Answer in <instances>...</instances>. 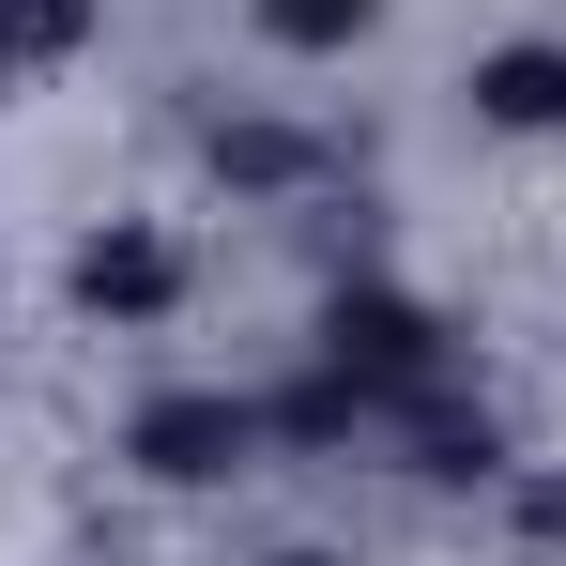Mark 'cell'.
Returning a JSON list of instances; mask_svg holds the SVG:
<instances>
[{
	"instance_id": "6da1fadb",
	"label": "cell",
	"mask_w": 566,
	"mask_h": 566,
	"mask_svg": "<svg viewBox=\"0 0 566 566\" xmlns=\"http://www.w3.org/2000/svg\"><path fill=\"white\" fill-rule=\"evenodd\" d=\"M322 368H353L382 413H413V398H444V322L382 276H337L322 291Z\"/></svg>"
},
{
	"instance_id": "7a4b0ae2",
	"label": "cell",
	"mask_w": 566,
	"mask_h": 566,
	"mask_svg": "<svg viewBox=\"0 0 566 566\" xmlns=\"http://www.w3.org/2000/svg\"><path fill=\"white\" fill-rule=\"evenodd\" d=\"M261 398H230V382H185V398H138V429H123V460L154 474V490H230V474H261Z\"/></svg>"
},
{
	"instance_id": "8992f818",
	"label": "cell",
	"mask_w": 566,
	"mask_h": 566,
	"mask_svg": "<svg viewBox=\"0 0 566 566\" xmlns=\"http://www.w3.org/2000/svg\"><path fill=\"white\" fill-rule=\"evenodd\" d=\"M398 429H413V474H429V490H490V474H521L490 413H444V398H413Z\"/></svg>"
},
{
	"instance_id": "9c48e42d",
	"label": "cell",
	"mask_w": 566,
	"mask_h": 566,
	"mask_svg": "<svg viewBox=\"0 0 566 566\" xmlns=\"http://www.w3.org/2000/svg\"><path fill=\"white\" fill-rule=\"evenodd\" d=\"M521 536H536V552H566V474H521Z\"/></svg>"
},
{
	"instance_id": "52a82bcc",
	"label": "cell",
	"mask_w": 566,
	"mask_h": 566,
	"mask_svg": "<svg viewBox=\"0 0 566 566\" xmlns=\"http://www.w3.org/2000/svg\"><path fill=\"white\" fill-rule=\"evenodd\" d=\"M368 31H382V0H261V46H291V62H337Z\"/></svg>"
},
{
	"instance_id": "ba28073f",
	"label": "cell",
	"mask_w": 566,
	"mask_h": 566,
	"mask_svg": "<svg viewBox=\"0 0 566 566\" xmlns=\"http://www.w3.org/2000/svg\"><path fill=\"white\" fill-rule=\"evenodd\" d=\"M93 46V0H0V62H62Z\"/></svg>"
},
{
	"instance_id": "277c9868",
	"label": "cell",
	"mask_w": 566,
	"mask_h": 566,
	"mask_svg": "<svg viewBox=\"0 0 566 566\" xmlns=\"http://www.w3.org/2000/svg\"><path fill=\"white\" fill-rule=\"evenodd\" d=\"M474 123H490V138H566V46L552 31H521V46H474Z\"/></svg>"
},
{
	"instance_id": "3957f363",
	"label": "cell",
	"mask_w": 566,
	"mask_h": 566,
	"mask_svg": "<svg viewBox=\"0 0 566 566\" xmlns=\"http://www.w3.org/2000/svg\"><path fill=\"white\" fill-rule=\"evenodd\" d=\"M62 291H77V322L138 337V322H169V306H185V245H169V230H138V214H107V230H77Z\"/></svg>"
},
{
	"instance_id": "5b68a950",
	"label": "cell",
	"mask_w": 566,
	"mask_h": 566,
	"mask_svg": "<svg viewBox=\"0 0 566 566\" xmlns=\"http://www.w3.org/2000/svg\"><path fill=\"white\" fill-rule=\"evenodd\" d=\"M214 185L230 199H291V185H322V138L306 123H214Z\"/></svg>"
},
{
	"instance_id": "30bf717a",
	"label": "cell",
	"mask_w": 566,
	"mask_h": 566,
	"mask_svg": "<svg viewBox=\"0 0 566 566\" xmlns=\"http://www.w3.org/2000/svg\"><path fill=\"white\" fill-rule=\"evenodd\" d=\"M276 566H353V552H276Z\"/></svg>"
}]
</instances>
